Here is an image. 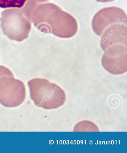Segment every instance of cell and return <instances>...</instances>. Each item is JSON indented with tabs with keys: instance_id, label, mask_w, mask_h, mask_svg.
Returning a JSON list of instances; mask_svg holds the SVG:
<instances>
[{
	"instance_id": "obj_1",
	"label": "cell",
	"mask_w": 127,
	"mask_h": 153,
	"mask_svg": "<svg viewBox=\"0 0 127 153\" xmlns=\"http://www.w3.org/2000/svg\"><path fill=\"white\" fill-rule=\"evenodd\" d=\"M30 21L38 29H47L60 38L74 36L78 30L77 20L58 5L47 3L26 4L23 8Z\"/></svg>"
},
{
	"instance_id": "obj_2",
	"label": "cell",
	"mask_w": 127,
	"mask_h": 153,
	"mask_svg": "<svg viewBox=\"0 0 127 153\" xmlns=\"http://www.w3.org/2000/svg\"><path fill=\"white\" fill-rule=\"evenodd\" d=\"M28 85L31 99L38 107L47 110L56 109L65 102V91L48 80L35 78L29 81Z\"/></svg>"
},
{
	"instance_id": "obj_3",
	"label": "cell",
	"mask_w": 127,
	"mask_h": 153,
	"mask_svg": "<svg viewBox=\"0 0 127 153\" xmlns=\"http://www.w3.org/2000/svg\"><path fill=\"white\" fill-rule=\"evenodd\" d=\"M24 83L14 78L8 68L0 66V103L5 107H16L25 100Z\"/></svg>"
},
{
	"instance_id": "obj_4",
	"label": "cell",
	"mask_w": 127,
	"mask_h": 153,
	"mask_svg": "<svg viewBox=\"0 0 127 153\" xmlns=\"http://www.w3.org/2000/svg\"><path fill=\"white\" fill-rule=\"evenodd\" d=\"M1 27L5 35L12 40L21 42L29 37L31 21L23 9H11L3 11Z\"/></svg>"
},
{
	"instance_id": "obj_5",
	"label": "cell",
	"mask_w": 127,
	"mask_h": 153,
	"mask_svg": "<svg viewBox=\"0 0 127 153\" xmlns=\"http://www.w3.org/2000/svg\"><path fill=\"white\" fill-rule=\"evenodd\" d=\"M127 15L120 7H111L101 9L93 18L92 27L94 32L101 36L110 26L117 24H127Z\"/></svg>"
},
{
	"instance_id": "obj_6",
	"label": "cell",
	"mask_w": 127,
	"mask_h": 153,
	"mask_svg": "<svg viewBox=\"0 0 127 153\" xmlns=\"http://www.w3.org/2000/svg\"><path fill=\"white\" fill-rule=\"evenodd\" d=\"M101 64L103 67L113 75H121L127 71V46L117 45L104 51Z\"/></svg>"
},
{
	"instance_id": "obj_7",
	"label": "cell",
	"mask_w": 127,
	"mask_h": 153,
	"mask_svg": "<svg viewBox=\"0 0 127 153\" xmlns=\"http://www.w3.org/2000/svg\"><path fill=\"white\" fill-rule=\"evenodd\" d=\"M101 36L100 45L104 51L117 45L127 46V24H117L110 26Z\"/></svg>"
},
{
	"instance_id": "obj_8",
	"label": "cell",
	"mask_w": 127,
	"mask_h": 153,
	"mask_svg": "<svg viewBox=\"0 0 127 153\" xmlns=\"http://www.w3.org/2000/svg\"><path fill=\"white\" fill-rule=\"evenodd\" d=\"M27 0H0V7L2 8H21Z\"/></svg>"
},
{
	"instance_id": "obj_9",
	"label": "cell",
	"mask_w": 127,
	"mask_h": 153,
	"mask_svg": "<svg viewBox=\"0 0 127 153\" xmlns=\"http://www.w3.org/2000/svg\"><path fill=\"white\" fill-rule=\"evenodd\" d=\"M49 1V0H35L33 1V2L32 3H35V4H38V3H41L43 2H45V1Z\"/></svg>"
},
{
	"instance_id": "obj_10",
	"label": "cell",
	"mask_w": 127,
	"mask_h": 153,
	"mask_svg": "<svg viewBox=\"0 0 127 153\" xmlns=\"http://www.w3.org/2000/svg\"><path fill=\"white\" fill-rule=\"evenodd\" d=\"M98 2H107L109 1H114V0H96Z\"/></svg>"
}]
</instances>
